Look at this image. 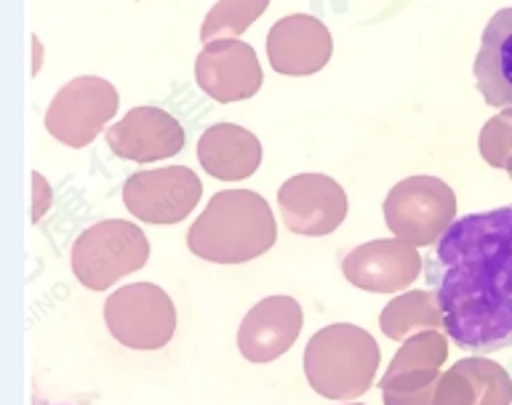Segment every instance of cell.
<instances>
[{
    "label": "cell",
    "instance_id": "cell-1",
    "mask_svg": "<svg viewBox=\"0 0 512 405\" xmlns=\"http://www.w3.org/2000/svg\"><path fill=\"white\" fill-rule=\"evenodd\" d=\"M427 286L462 352L512 347V206L456 219L435 243Z\"/></svg>",
    "mask_w": 512,
    "mask_h": 405
},
{
    "label": "cell",
    "instance_id": "cell-2",
    "mask_svg": "<svg viewBox=\"0 0 512 405\" xmlns=\"http://www.w3.org/2000/svg\"><path fill=\"white\" fill-rule=\"evenodd\" d=\"M278 240L270 203L251 190H222L192 222L187 248L214 264H246L264 256Z\"/></svg>",
    "mask_w": 512,
    "mask_h": 405
},
{
    "label": "cell",
    "instance_id": "cell-3",
    "mask_svg": "<svg viewBox=\"0 0 512 405\" xmlns=\"http://www.w3.org/2000/svg\"><path fill=\"white\" fill-rule=\"evenodd\" d=\"M379 344L366 328L334 323L320 328L304 350V376L328 400H355L366 395L379 371Z\"/></svg>",
    "mask_w": 512,
    "mask_h": 405
},
{
    "label": "cell",
    "instance_id": "cell-4",
    "mask_svg": "<svg viewBox=\"0 0 512 405\" xmlns=\"http://www.w3.org/2000/svg\"><path fill=\"white\" fill-rule=\"evenodd\" d=\"M150 259V240L126 219L88 227L72 246V272L88 291H107L120 278L139 272Z\"/></svg>",
    "mask_w": 512,
    "mask_h": 405
},
{
    "label": "cell",
    "instance_id": "cell-5",
    "mask_svg": "<svg viewBox=\"0 0 512 405\" xmlns=\"http://www.w3.org/2000/svg\"><path fill=\"white\" fill-rule=\"evenodd\" d=\"M384 222L411 246H435L456 222V195L435 176H408L387 192Z\"/></svg>",
    "mask_w": 512,
    "mask_h": 405
},
{
    "label": "cell",
    "instance_id": "cell-6",
    "mask_svg": "<svg viewBox=\"0 0 512 405\" xmlns=\"http://www.w3.org/2000/svg\"><path fill=\"white\" fill-rule=\"evenodd\" d=\"M104 323L128 350H160L174 339L176 307L155 283H131L107 296Z\"/></svg>",
    "mask_w": 512,
    "mask_h": 405
},
{
    "label": "cell",
    "instance_id": "cell-7",
    "mask_svg": "<svg viewBox=\"0 0 512 405\" xmlns=\"http://www.w3.org/2000/svg\"><path fill=\"white\" fill-rule=\"evenodd\" d=\"M120 96L110 80L80 75L56 91L46 110V128L56 142L72 150L88 147L115 118Z\"/></svg>",
    "mask_w": 512,
    "mask_h": 405
},
{
    "label": "cell",
    "instance_id": "cell-8",
    "mask_svg": "<svg viewBox=\"0 0 512 405\" xmlns=\"http://www.w3.org/2000/svg\"><path fill=\"white\" fill-rule=\"evenodd\" d=\"M200 195L203 182L187 166L139 171L128 176V182L123 184V206L128 208V214L158 227L187 219L192 208L200 203Z\"/></svg>",
    "mask_w": 512,
    "mask_h": 405
},
{
    "label": "cell",
    "instance_id": "cell-9",
    "mask_svg": "<svg viewBox=\"0 0 512 405\" xmlns=\"http://www.w3.org/2000/svg\"><path fill=\"white\" fill-rule=\"evenodd\" d=\"M278 206L294 235L323 238L347 219V192L326 174H296L278 190Z\"/></svg>",
    "mask_w": 512,
    "mask_h": 405
},
{
    "label": "cell",
    "instance_id": "cell-10",
    "mask_svg": "<svg viewBox=\"0 0 512 405\" xmlns=\"http://www.w3.org/2000/svg\"><path fill=\"white\" fill-rule=\"evenodd\" d=\"M195 80L214 102L230 104L256 96L264 75L254 48L230 38L203 46L195 59Z\"/></svg>",
    "mask_w": 512,
    "mask_h": 405
},
{
    "label": "cell",
    "instance_id": "cell-11",
    "mask_svg": "<svg viewBox=\"0 0 512 405\" xmlns=\"http://www.w3.org/2000/svg\"><path fill=\"white\" fill-rule=\"evenodd\" d=\"M344 278L360 291L371 294H395L419 278L422 256L419 248L406 240H371L352 248L342 262Z\"/></svg>",
    "mask_w": 512,
    "mask_h": 405
},
{
    "label": "cell",
    "instance_id": "cell-12",
    "mask_svg": "<svg viewBox=\"0 0 512 405\" xmlns=\"http://www.w3.org/2000/svg\"><path fill=\"white\" fill-rule=\"evenodd\" d=\"M302 326V304L291 296H267L256 302L240 323V355L248 363H272L294 347Z\"/></svg>",
    "mask_w": 512,
    "mask_h": 405
},
{
    "label": "cell",
    "instance_id": "cell-13",
    "mask_svg": "<svg viewBox=\"0 0 512 405\" xmlns=\"http://www.w3.org/2000/svg\"><path fill=\"white\" fill-rule=\"evenodd\" d=\"M334 51L331 32L310 14H291L270 27L267 56L272 70L288 78L315 75L328 64Z\"/></svg>",
    "mask_w": 512,
    "mask_h": 405
},
{
    "label": "cell",
    "instance_id": "cell-14",
    "mask_svg": "<svg viewBox=\"0 0 512 405\" xmlns=\"http://www.w3.org/2000/svg\"><path fill=\"white\" fill-rule=\"evenodd\" d=\"M110 150L123 160L150 163L179 155L184 147V128L179 120L158 107H134L126 118L107 128Z\"/></svg>",
    "mask_w": 512,
    "mask_h": 405
},
{
    "label": "cell",
    "instance_id": "cell-15",
    "mask_svg": "<svg viewBox=\"0 0 512 405\" xmlns=\"http://www.w3.org/2000/svg\"><path fill=\"white\" fill-rule=\"evenodd\" d=\"M512 382L483 355L459 360L432 382V405H510Z\"/></svg>",
    "mask_w": 512,
    "mask_h": 405
},
{
    "label": "cell",
    "instance_id": "cell-16",
    "mask_svg": "<svg viewBox=\"0 0 512 405\" xmlns=\"http://www.w3.org/2000/svg\"><path fill=\"white\" fill-rule=\"evenodd\" d=\"M472 75L486 104L512 107V8H502L488 19Z\"/></svg>",
    "mask_w": 512,
    "mask_h": 405
},
{
    "label": "cell",
    "instance_id": "cell-17",
    "mask_svg": "<svg viewBox=\"0 0 512 405\" xmlns=\"http://www.w3.org/2000/svg\"><path fill=\"white\" fill-rule=\"evenodd\" d=\"M198 160L208 176L222 182H240L262 166V144L248 128L216 123L200 136Z\"/></svg>",
    "mask_w": 512,
    "mask_h": 405
},
{
    "label": "cell",
    "instance_id": "cell-18",
    "mask_svg": "<svg viewBox=\"0 0 512 405\" xmlns=\"http://www.w3.org/2000/svg\"><path fill=\"white\" fill-rule=\"evenodd\" d=\"M446 358V331H422V334L408 336L379 382L382 395H411V392L430 387L440 376Z\"/></svg>",
    "mask_w": 512,
    "mask_h": 405
},
{
    "label": "cell",
    "instance_id": "cell-19",
    "mask_svg": "<svg viewBox=\"0 0 512 405\" xmlns=\"http://www.w3.org/2000/svg\"><path fill=\"white\" fill-rule=\"evenodd\" d=\"M379 326L392 342H406L408 336L422 331H446V320L435 291H406L392 299L379 315Z\"/></svg>",
    "mask_w": 512,
    "mask_h": 405
},
{
    "label": "cell",
    "instance_id": "cell-20",
    "mask_svg": "<svg viewBox=\"0 0 512 405\" xmlns=\"http://www.w3.org/2000/svg\"><path fill=\"white\" fill-rule=\"evenodd\" d=\"M270 0H219L208 11L200 27V40L214 43V40L238 38L267 11Z\"/></svg>",
    "mask_w": 512,
    "mask_h": 405
},
{
    "label": "cell",
    "instance_id": "cell-21",
    "mask_svg": "<svg viewBox=\"0 0 512 405\" xmlns=\"http://www.w3.org/2000/svg\"><path fill=\"white\" fill-rule=\"evenodd\" d=\"M480 152L491 166L512 171V112H504L483 128L480 134Z\"/></svg>",
    "mask_w": 512,
    "mask_h": 405
},
{
    "label": "cell",
    "instance_id": "cell-22",
    "mask_svg": "<svg viewBox=\"0 0 512 405\" xmlns=\"http://www.w3.org/2000/svg\"><path fill=\"white\" fill-rule=\"evenodd\" d=\"M32 187H35V195H32V224H38L43 219V214L48 211L51 206V187L38 171H32Z\"/></svg>",
    "mask_w": 512,
    "mask_h": 405
},
{
    "label": "cell",
    "instance_id": "cell-23",
    "mask_svg": "<svg viewBox=\"0 0 512 405\" xmlns=\"http://www.w3.org/2000/svg\"><path fill=\"white\" fill-rule=\"evenodd\" d=\"M344 405H363V403H344Z\"/></svg>",
    "mask_w": 512,
    "mask_h": 405
}]
</instances>
